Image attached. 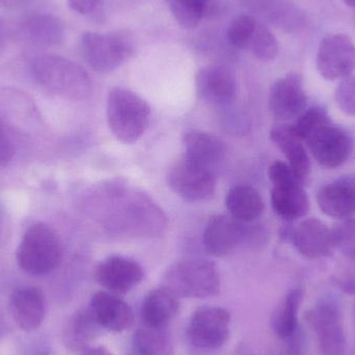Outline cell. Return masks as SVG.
I'll return each instance as SVG.
<instances>
[{
	"label": "cell",
	"instance_id": "cell-1",
	"mask_svg": "<svg viewBox=\"0 0 355 355\" xmlns=\"http://www.w3.org/2000/svg\"><path fill=\"white\" fill-rule=\"evenodd\" d=\"M31 73L42 87L64 99L81 101L91 95L92 81L87 71L62 56H37L31 64Z\"/></svg>",
	"mask_w": 355,
	"mask_h": 355
},
{
	"label": "cell",
	"instance_id": "cell-2",
	"mask_svg": "<svg viewBox=\"0 0 355 355\" xmlns=\"http://www.w3.org/2000/svg\"><path fill=\"white\" fill-rule=\"evenodd\" d=\"M108 126L112 135L130 145L143 137L149 126V104L130 89L116 87L110 89L106 104Z\"/></svg>",
	"mask_w": 355,
	"mask_h": 355
},
{
	"label": "cell",
	"instance_id": "cell-3",
	"mask_svg": "<svg viewBox=\"0 0 355 355\" xmlns=\"http://www.w3.org/2000/svg\"><path fill=\"white\" fill-rule=\"evenodd\" d=\"M62 259L60 238L45 223L31 225L17 250L19 266L29 275H48L60 266Z\"/></svg>",
	"mask_w": 355,
	"mask_h": 355
},
{
	"label": "cell",
	"instance_id": "cell-4",
	"mask_svg": "<svg viewBox=\"0 0 355 355\" xmlns=\"http://www.w3.org/2000/svg\"><path fill=\"white\" fill-rule=\"evenodd\" d=\"M166 287L178 296L208 298L220 290V277L214 263L202 259L180 261L166 273Z\"/></svg>",
	"mask_w": 355,
	"mask_h": 355
},
{
	"label": "cell",
	"instance_id": "cell-5",
	"mask_svg": "<svg viewBox=\"0 0 355 355\" xmlns=\"http://www.w3.org/2000/svg\"><path fill=\"white\" fill-rule=\"evenodd\" d=\"M80 51L87 64L99 73H110L124 64L135 52V41L128 33L87 31L81 37Z\"/></svg>",
	"mask_w": 355,
	"mask_h": 355
},
{
	"label": "cell",
	"instance_id": "cell-6",
	"mask_svg": "<svg viewBox=\"0 0 355 355\" xmlns=\"http://www.w3.org/2000/svg\"><path fill=\"white\" fill-rule=\"evenodd\" d=\"M272 182L271 205L273 210L285 220H295L308 214L311 208L310 198L304 184L297 179L289 164L275 162L268 170Z\"/></svg>",
	"mask_w": 355,
	"mask_h": 355
},
{
	"label": "cell",
	"instance_id": "cell-7",
	"mask_svg": "<svg viewBox=\"0 0 355 355\" xmlns=\"http://www.w3.org/2000/svg\"><path fill=\"white\" fill-rule=\"evenodd\" d=\"M314 159L327 168L343 166L354 151V139L344 128L331 120L318 125L306 141Z\"/></svg>",
	"mask_w": 355,
	"mask_h": 355
},
{
	"label": "cell",
	"instance_id": "cell-8",
	"mask_svg": "<svg viewBox=\"0 0 355 355\" xmlns=\"http://www.w3.org/2000/svg\"><path fill=\"white\" fill-rule=\"evenodd\" d=\"M216 175L213 168L183 159L168 170V183L180 198L190 202H205L214 196Z\"/></svg>",
	"mask_w": 355,
	"mask_h": 355
},
{
	"label": "cell",
	"instance_id": "cell-9",
	"mask_svg": "<svg viewBox=\"0 0 355 355\" xmlns=\"http://www.w3.org/2000/svg\"><path fill=\"white\" fill-rule=\"evenodd\" d=\"M308 319L318 338L321 355L345 354L347 343L343 316L337 302L321 300L309 313Z\"/></svg>",
	"mask_w": 355,
	"mask_h": 355
},
{
	"label": "cell",
	"instance_id": "cell-10",
	"mask_svg": "<svg viewBox=\"0 0 355 355\" xmlns=\"http://www.w3.org/2000/svg\"><path fill=\"white\" fill-rule=\"evenodd\" d=\"M231 315L219 306H202L190 318L187 334L192 345L200 349H217L230 337Z\"/></svg>",
	"mask_w": 355,
	"mask_h": 355
},
{
	"label": "cell",
	"instance_id": "cell-11",
	"mask_svg": "<svg viewBox=\"0 0 355 355\" xmlns=\"http://www.w3.org/2000/svg\"><path fill=\"white\" fill-rule=\"evenodd\" d=\"M317 69L327 80H342L355 71V45L345 33L323 37L316 58Z\"/></svg>",
	"mask_w": 355,
	"mask_h": 355
},
{
	"label": "cell",
	"instance_id": "cell-12",
	"mask_svg": "<svg viewBox=\"0 0 355 355\" xmlns=\"http://www.w3.org/2000/svg\"><path fill=\"white\" fill-rule=\"evenodd\" d=\"M248 223H240L231 216L212 217L205 229L202 244L207 252L214 257H225L233 252L240 244L252 241L259 235Z\"/></svg>",
	"mask_w": 355,
	"mask_h": 355
},
{
	"label": "cell",
	"instance_id": "cell-13",
	"mask_svg": "<svg viewBox=\"0 0 355 355\" xmlns=\"http://www.w3.org/2000/svg\"><path fill=\"white\" fill-rule=\"evenodd\" d=\"M306 104L308 96L304 80L297 73H291L277 79L269 92V110L277 120L297 119L306 110Z\"/></svg>",
	"mask_w": 355,
	"mask_h": 355
},
{
	"label": "cell",
	"instance_id": "cell-14",
	"mask_svg": "<svg viewBox=\"0 0 355 355\" xmlns=\"http://www.w3.org/2000/svg\"><path fill=\"white\" fill-rule=\"evenodd\" d=\"M96 279L110 293H128L141 283L143 267L132 259L112 256L102 261L96 269Z\"/></svg>",
	"mask_w": 355,
	"mask_h": 355
},
{
	"label": "cell",
	"instance_id": "cell-15",
	"mask_svg": "<svg viewBox=\"0 0 355 355\" xmlns=\"http://www.w3.org/2000/svg\"><path fill=\"white\" fill-rule=\"evenodd\" d=\"M198 98L212 105H227L236 97L235 77L225 67L213 64L200 69L196 77Z\"/></svg>",
	"mask_w": 355,
	"mask_h": 355
},
{
	"label": "cell",
	"instance_id": "cell-16",
	"mask_svg": "<svg viewBox=\"0 0 355 355\" xmlns=\"http://www.w3.org/2000/svg\"><path fill=\"white\" fill-rule=\"evenodd\" d=\"M89 309L100 327L106 331L122 333L135 324V313L131 306L110 292H96Z\"/></svg>",
	"mask_w": 355,
	"mask_h": 355
},
{
	"label": "cell",
	"instance_id": "cell-17",
	"mask_svg": "<svg viewBox=\"0 0 355 355\" xmlns=\"http://www.w3.org/2000/svg\"><path fill=\"white\" fill-rule=\"evenodd\" d=\"M319 208L333 218L345 219L355 213V174L329 182L317 194Z\"/></svg>",
	"mask_w": 355,
	"mask_h": 355
},
{
	"label": "cell",
	"instance_id": "cell-18",
	"mask_svg": "<svg viewBox=\"0 0 355 355\" xmlns=\"http://www.w3.org/2000/svg\"><path fill=\"white\" fill-rule=\"evenodd\" d=\"M10 313L12 320L22 331L39 329L46 315L43 292L35 287L17 289L10 296Z\"/></svg>",
	"mask_w": 355,
	"mask_h": 355
},
{
	"label": "cell",
	"instance_id": "cell-19",
	"mask_svg": "<svg viewBox=\"0 0 355 355\" xmlns=\"http://www.w3.org/2000/svg\"><path fill=\"white\" fill-rule=\"evenodd\" d=\"M296 250L310 259L329 256L334 248L333 234L327 223L318 218L302 221L292 235Z\"/></svg>",
	"mask_w": 355,
	"mask_h": 355
},
{
	"label": "cell",
	"instance_id": "cell-20",
	"mask_svg": "<svg viewBox=\"0 0 355 355\" xmlns=\"http://www.w3.org/2000/svg\"><path fill=\"white\" fill-rule=\"evenodd\" d=\"M270 139L283 152L290 168L304 185L310 179L312 164L304 141L296 135L292 124H281L273 127Z\"/></svg>",
	"mask_w": 355,
	"mask_h": 355
},
{
	"label": "cell",
	"instance_id": "cell-21",
	"mask_svg": "<svg viewBox=\"0 0 355 355\" xmlns=\"http://www.w3.org/2000/svg\"><path fill=\"white\" fill-rule=\"evenodd\" d=\"M180 310L179 296L170 288H157L148 294L141 308L144 324L149 327H166Z\"/></svg>",
	"mask_w": 355,
	"mask_h": 355
},
{
	"label": "cell",
	"instance_id": "cell-22",
	"mask_svg": "<svg viewBox=\"0 0 355 355\" xmlns=\"http://www.w3.org/2000/svg\"><path fill=\"white\" fill-rule=\"evenodd\" d=\"M186 159L213 168L223 159L225 147L216 137L200 130H190L183 137Z\"/></svg>",
	"mask_w": 355,
	"mask_h": 355
},
{
	"label": "cell",
	"instance_id": "cell-23",
	"mask_svg": "<svg viewBox=\"0 0 355 355\" xmlns=\"http://www.w3.org/2000/svg\"><path fill=\"white\" fill-rule=\"evenodd\" d=\"M225 207L232 218L240 223H250L262 214L264 202L256 188L238 185L227 191Z\"/></svg>",
	"mask_w": 355,
	"mask_h": 355
},
{
	"label": "cell",
	"instance_id": "cell-24",
	"mask_svg": "<svg viewBox=\"0 0 355 355\" xmlns=\"http://www.w3.org/2000/svg\"><path fill=\"white\" fill-rule=\"evenodd\" d=\"M100 329L102 327L96 320L91 309L78 311L64 327V344L73 352H83L98 337Z\"/></svg>",
	"mask_w": 355,
	"mask_h": 355
},
{
	"label": "cell",
	"instance_id": "cell-25",
	"mask_svg": "<svg viewBox=\"0 0 355 355\" xmlns=\"http://www.w3.org/2000/svg\"><path fill=\"white\" fill-rule=\"evenodd\" d=\"M23 29L27 39L35 45L50 47L64 41V24L53 15H33L25 21Z\"/></svg>",
	"mask_w": 355,
	"mask_h": 355
},
{
	"label": "cell",
	"instance_id": "cell-26",
	"mask_svg": "<svg viewBox=\"0 0 355 355\" xmlns=\"http://www.w3.org/2000/svg\"><path fill=\"white\" fill-rule=\"evenodd\" d=\"M304 298V290L295 287L288 292L273 320V329L282 339L291 338L298 325V312Z\"/></svg>",
	"mask_w": 355,
	"mask_h": 355
},
{
	"label": "cell",
	"instance_id": "cell-27",
	"mask_svg": "<svg viewBox=\"0 0 355 355\" xmlns=\"http://www.w3.org/2000/svg\"><path fill=\"white\" fill-rule=\"evenodd\" d=\"M137 355H175L174 341L166 327H145L135 336Z\"/></svg>",
	"mask_w": 355,
	"mask_h": 355
},
{
	"label": "cell",
	"instance_id": "cell-28",
	"mask_svg": "<svg viewBox=\"0 0 355 355\" xmlns=\"http://www.w3.org/2000/svg\"><path fill=\"white\" fill-rule=\"evenodd\" d=\"M242 6L268 22L289 28L293 26V12L285 0H241Z\"/></svg>",
	"mask_w": 355,
	"mask_h": 355
},
{
	"label": "cell",
	"instance_id": "cell-29",
	"mask_svg": "<svg viewBox=\"0 0 355 355\" xmlns=\"http://www.w3.org/2000/svg\"><path fill=\"white\" fill-rule=\"evenodd\" d=\"M173 16L183 29L198 26L210 10L211 0H166Z\"/></svg>",
	"mask_w": 355,
	"mask_h": 355
},
{
	"label": "cell",
	"instance_id": "cell-30",
	"mask_svg": "<svg viewBox=\"0 0 355 355\" xmlns=\"http://www.w3.org/2000/svg\"><path fill=\"white\" fill-rule=\"evenodd\" d=\"M252 55L263 62H270L279 54V43L273 33L262 23H257L256 29L248 47Z\"/></svg>",
	"mask_w": 355,
	"mask_h": 355
},
{
	"label": "cell",
	"instance_id": "cell-31",
	"mask_svg": "<svg viewBox=\"0 0 355 355\" xmlns=\"http://www.w3.org/2000/svg\"><path fill=\"white\" fill-rule=\"evenodd\" d=\"M258 20L250 15H239L227 28V40L233 47L248 50Z\"/></svg>",
	"mask_w": 355,
	"mask_h": 355
},
{
	"label": "cell",
	"instance_id": "cell-32",
	"mask_svg": "<svg viewBox=\"0 0 355 355\" xmlns=\"http://www.w3.org/2000/svg\"><path fill=\"white\" fill-rule=\"evenodd\" d=\"M334 248H338L346 258L355 260V218L341 219L331 229Z\"/></svg>",
	"mask_w": 355,
	"mask_h": 355
},
{
	"label": "cell",
	"instance_id": "cell-33",
	"mask_svg": "<svg viewBox=\"0 0 355 355\" xmlns=\"http://www.w3.org/2000/svg\"><path fill=\"white\" fill-rule=\"evenodd\" d=\"M331 120L327 110L321 106H313L304 110L295 122L292 124L294 131L300 139L306 141L308 135L316 128L318 125Z\"/></svg>",
	"mask_w": 355,
	"mask_h": 355
},
{
	"label": "cell",
	"instance_id": "cell-34",
	"mask_svg": "<svg viewBox=\"0 0 355 355\" xmlns=\"http://www.w3.org/2000/svg\"><path fill=\"white\" fill-rule=\"evenodd\" d=\"M335 100L338 107L348 116H355V75L340 81L336 87Z\"/></svg>",
	"mask_w": 355,
	"mask_h": 355
},
{
	"label": "cell",
	"instance_id": "cell-35",
	"mask_svg": "<svg viewBox=\"0 0 355 355\" xmlns=\"http://www.w3.org/2000/svg\"><path fill=\"white\" fill-rule=\"evenodd\" d=\"M15 148L3 121L0 119V166H4L12 162Z\"/></svg>",
	"mask_w": 355,
	"mask_h": 355
},
{
	"label": "cell",
	"instance_id": "cell-36",
	"mask_svg": "<svg viewBox=\"0 0 355 355\" xmlns=\"http://www.w3.org/2000/svg\"><path fill=\"white\" fill-rule=\"evenodd\" d=\"M103 0H68L69 6L81 15H91L101 6Z\"/></svg>",
	"mask_w": 355,
	"mask_h": 355
},
{
	"label": "cell",
	"instance_id": "cell-37",
	"mask_svg": "<svg viewBox=\"0 0 355 355\" xmlns=\"http://www.w3.org/2000/svg\"><path fill=\"white\" fill-rule=\"evenodd\" d=\"M80 355H114L108 348L103 346H97V347H87L81 352Z\"/></svg>",
	"mask_w": 355,
	"mask_h": 355
},
{
	"label": "cell",
	"instance_id": "cell-38",
	"mask_svg": "<svg viewBox=\"0 0 355 355\" xmlns=\"http://www.w3.org/2000/svg\"><path fill=\"white\" fill-rule=\"evenodd\" d=\"M0 1H1V3L6 6V8H17V6L22 4L24 0H0Z\"/></svg>",
	"mask_w": 355,
	"mask_h": 355
},
{
	"label": "cell",
	"instance_id": "cell-39",
	"mask_svg": "<svg viewBox=\"0 0 355 355\" xmlns=\"http://www.w3.org/2000/svg\"><path fill=\"white\" fill-rule=\"evenodd\" d=\"M345 3L347 4L348 6H352V8H355V0H344Z\"/></svg>",
	"mask_w": 355,
	"mask_h": 355
}]
</instances>
